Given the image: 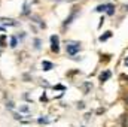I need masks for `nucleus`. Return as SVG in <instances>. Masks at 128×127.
Wrapping results in <instances>:
<instances>
[{"label":"nucleus","instance_id":"nucleus-1","mask_svg":"<svg viewBox=\"0 0 128 127\" xmlns=\"http://www.w3.org/2000/svg\"><path fill=\"white\" fill-rule=\"evenodd\" d=\"M66 51H67V54H70V55H76V54L80 51V43L76 42V40H68V42L66 43Z\"/></svg>","mask_w":128,"mask_h":127},{"label":"nucleus","instance_id":"nucleus-2","mask_svg":"<svg viewBox=\"0 0 128 127\" xmlns=\"http://www.w3.org/2000/svg\"><path fill=\"white\" fill-rule=\"evenodd\" d=\"M97 12H106L107 15H113L115 14V6L110 5V3H106V5H100L96 8Z\"/></svg>","mask_w":128,"mask_h":127},{"label":"nucleus","instance_id":"nucleus-3","mask_svg":"<svg viewBox=\"0 0 128 127\" xmlns=\"http://www.w3.org/2000/svg\"><path fill=\"white\" fill-rule=\"evenodd\" d=\"M51 49L54 52L60 51V39H58V36H51Z\"/></svg>","mask_w":128,"mask_h":127},{"label":"nucleus","instance_id":"nucleus-4","mask_svg":"<svg viewBox=\"0 0 128 127\" xmlns=\"http://www.w3.org/2000/svg\"><path fill=\"white\" fill-rule=\"evenodd\" d=\"M2 23H3L4 26H18V24H20V23L15 21V20H8V18H2Z\"/></svg>","mask_w":128,"mask_h":127},{"label":"nucleus","instance_id":"nucleus-5","mask_svg":"<svg viewBox=\"0 0 128 127\" xmlns=\"http://www.w3.org/2000/svg\"><path fill=\"white\" fill-rule=\"evenodd\" d=\"M110 76H112V73H110L109 70H106V72H103V73L100 75V81H101V82H104V81H107Z\"/></svg>","mask_w":128,"mask_h":127},{"label":"nucleus","instance_id":"nucleus-6","mask_svg":"<svg viewBox=\"0 0 128 127\" xmlns=\"http://www.w3.org/2000/svg\"><path fill=\"white\" fill-rule=\"evenodd\" d=\"M42 67H43V70H51L54 67V64L51 63V61H43L42 63Z\"/></svg>","mask_w":128,"mask_h":127},{"label":"nucleus","instance_id":"nucleus-7","mask_svg":"<svg viewBox=\"0 0 128 127\" xmlns=\"http://www.w3.org/2000/svg\"><path fill=\"white\" fill-rule=\"evenodd\" d=\"M110 36H112V32H106V34L100 36V42H104V40H107V39H109Z\"/></svg>","mask_w":128,"mask_h":127},{"label":"nucleus","instance_id":"nucleus-8","mask_svg":"<svg viewBox=\"0 0 128 127\" xmlns=\"http://www.w3.org/2000/svg\"><path fill=\"white\" fill-rule=\"evenodd\" d=\"M74 17H76V11H74V12H73V14H72V15H70V17H68V18H67L66 21H64V26H68V24L72 23V20H73Z\"/></svg>","mask_w":128,"mask_h":127},{"label":"nucleus","instance_id":"nucleus-9","mask_svg":"<svg viewBox=\"0 0 128 127\" xmlns=\"http://www.w3.org/2000/svg\"><path fill=\"white\" fill-rule=\"evenodd\" d=\"M16 43H18V40H16V37L14 36V37L10 39V46H12V48H15V46H16Z\"/></svg>","mask_w":128,"mask_h":127},{"label":"nucleus","instance_id":"nucleus-10","mask_svg":"<svg viewBox=\"0 0 128 127\" xmlns=\"http://www.w3.org/2000/svg\"><path fill=\"white\" fill-rule=\"evenodd\" d=\"M48 121H49L48 118H39V123H40V124H42V123H48Z\"/></svg>","mask_w":128,"mask_h":127},{"label":"nucleus","instance_id":"nucleus-11","mask_svg":"<svg viewBox=\"0 0 128 127\" xmlns=\"http://www.w3.org/2000/svg\"><path fill=\"white\" fill-rule=\"evenodd\" d=\"M6 106H9V109H12V108H14V103H12V102H9V103H8Z\"/></svg>","mask_w":128,"mask_h":127},{"label":"nucleus","instance_id":"nucleus-12","mask_svg":"<svg viewBox=\"0 0 128 127\" xmlns=\"http://www.w3.org/2000/svg\"><path fill=\"white\" fill-rule=\"evenodd\" d=\"M39 46H40V40L37 39V40H36V48H39Z\"/></svg>","mask_w":128,"mask_h":127},{"label":"nucleus","instance_id":"nucleus-13","mask_svg":"<svg viewBox=\"0 0 128 127\" xmlns=\"http://www.w3.org/2000/svg\"><path fill=\"white\" fill-rule=\"evenodd\" d=\"M125 64H127V66H128V57H127V58H125Z\"/></svg>","mask_w":128,"mask_h":127},{"label":"nucleus","instance_id":"nucleus-14","mask_svg":"<svg viewBox=\"0 0 128 127\" xmlns=\"http://www.w3.org/2000/svg\"><path fill=\"white\" fill-rule=\"evenodd\" d=\"M125 127H128V118H127V123H125Z\"/></svg>","mask_w":128,"mask_h":127},{"label":"nucleus","instance_id":"nucleus-15","mask_svg":"<svg viewBox=\"0 0 128 127\" xmlns=\"http://www.w3.org/2000/svg\"><path fill=\"white\" fill-rule=\"evenodd\" d=\"M125 9H127V11H128V5H125Z\"/></svg>","mask_w":128,"mask_h":127}]
</instances>
